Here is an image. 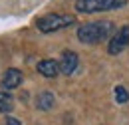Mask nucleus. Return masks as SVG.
I'll return each mask as SVG.
<instances>
[{"label":"nucleus","instance_id":"1","mask_svg":"<svg viewBox=\"0 0 129 125\" xmlns=\"http://www.w3.org/2000/svg\"><path fill=\"white\" fill-rule=\"evenodd\" d=\"M111 32H113V24L107 20L89 22V24H83L78 28V40L83 44H97V42L105 40Z\"/></svg>","mask_w":129,"mask_h":125},{"label":"nucleus","instance_id":"2","mask_svg":"<svg viewBox=\"0 0 129 125\" xmlns=\"http://www.w3.org/2000/svg\"><path fill=\"white\" fill-rule=\"evenodd\" d=\"M72 24H76V16L74 14H46L36 22L38 30L44 32V34H52V32L64 30V28L72 26Z\"/></svg>","mask_w":129,"mask_h":125},{"label":"nucleus","instance_id":"3","mask_svg":"<svg viewBox=\"0 0 129 125\" xmlns=\"http://www.w3.org/2000/svg\"><path fill=\"white\" fill-rule=\"evenodd\" d=\"M127 0H76V10L81 14H93V12H107L125 6Z\"/></svg>","mask_w":129,"mask_h":125},{"label":"nucleus","instance_id":"4","mask_svg":"<svg viewBox=\"0 0 129 125\" xmlns=\"http://www.w3.org/2000/svg\"><path fill=\"white\" fill-rule=\"evenodd\" d=\"M129 46V26H121L119 30L113 34V38L107 44V52L115 56V54H121L125 48Z\"/></svg>","mask_w":129,"mask_h":125},{"label":"nucleus","instance_id":"5","mask_svg":"<svg viewBox=\"0 0 129 125\" xmlns=\"http://www.w3.org/2000/svg\"><path fill=\"white\" fill-rule=\"evenodd\" d=\"M78 54L76 52H72V50H66L64 54H62V58H60V74H64V76H72L76 70H78Z\"/></svg>","mask_w":129,"mask_h":125},{"label":"nucleus","instance_id":"6","mask_svg":"<svg viewBox=\"0 0 129 125\" xmlns=\"http://www.w3.org/2000/svg\"><path fill=\"white\" fill-rule=\"evenodd\" d=\"M22 72L16 70V68H10V70H6V74H4V78H2V89H6V91H10V89H16L18 85L22 83Z\"/></svg>","mask_w":129,"mask_h":125},{"label":"nucleus","instance_id":"7","mask_svg":"<svg viewBox=\"0 0 129 125\" xmlns=\"http://www.w3.org/2000/svg\"><path fill=\"white\" fill-rule=\"evenodd\" d=\"M36 70H38V74H42L44 78H56L58 74H60V62H56V60H42V62H38L36 66Z\"/></svg>","mask_w":129,"mask_h":125},{"label":"nucleus","instance_id":"8","mask_svg":"<svg viewBox=\"0 0 129 125\" xmlns=\"http://www.w3.org/2000/svg\"><path fill=\"white\" fill-rule=\"evenodd\" d=\"M54 93L52 91H40V93L36 95V107L42 111H48L54 107Z\"/></svg>","mask_w":129,"mask_h":125},{"label":"nucleus","instance_id":"9","mask_svg":"<svg viewBox=\"0 0 129 125\" xmlns=\"http://www.w3.org/2000/svg\"><path fill=\"white\" fill-rule=\"evenodd\" d=\"M12 111V95L8 91H0V113Z\"/></svg>","mask_w":129,"mask_h":125},{"label":"nucleus","instance_id":"10","mask_svg":"<svg viewBox=\"0 0 129 125\" xmlns=\"http://www.w3.org/2000/svg\"><path fill=\"white\" fill-rule=\"evenodd\" d=\"M115 101H117V103H125V101H129V91L125 89V87H121V85L115 87Z\"/></svg>","mask_w":129,"mask_h":125},{"label":"nucleus","instance_id":"11","mask_svg":"<svg viewBox=\"0 0 129 125\" xmlns=\"http://www.w3.org/2000/svg\"><path fill=\"white\" fill-rule=\"evenodd\" d=\"M4 125H22V123L18 121L16 117H6V121H4Z\"/></svg>","mask_w":129,"mask_h":125}]
</instances>
